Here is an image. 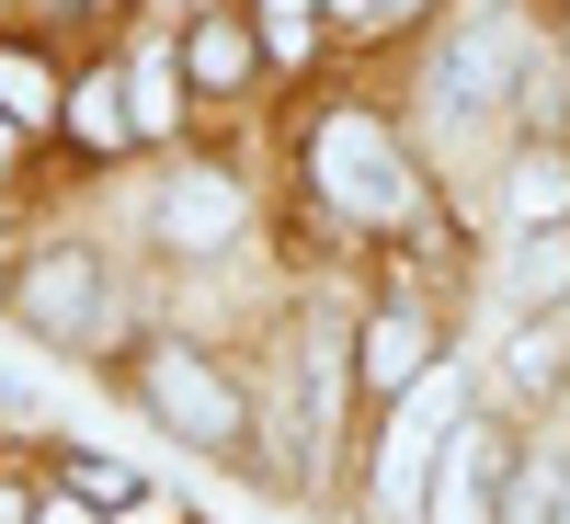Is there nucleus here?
<instances>
[{
	"instance_id": "14",
	"label": "nucleus",
	"mask_w": 570,
	"mask_h": 524,
	"mask_svg": "<svg viewBox=\"0 0 570 524\" xmlns=\"http://www.w3.org/2000/svg\"><path fill=\"white\" fill-rule=\"evenodd\" d=\"M502 365H513V388H537V399L559 388V343H548V330H525V343H513Z\"/></svg>"
},
{
	"instance_id": "6",
	"label": "nucleus",
	"mask_w": 570,
	"mask_h": 524,
	"mask_svg": "<svg viewBox=\"0 0 570 524\" xmlns=\"http://www.w3.org/2000/svg\"><path fill=\"white\" fill-rule=\"evenodd\" d=\"M445 434H456V399H445V388H422V399L400 411V434H389V467H376V491H389V502H422V491H434Z\"/></svg>"
},
{
	"instance_id": "20",
	"label": "nucleus",
	"mask_w": 570,
	"mask_h": 524,
	"mask_svg": "<svg viewBox=\"0 0 570 524\" xmlns=\"http://www.w3.org/2000/svg\"><path fill=\"white\" fill-rule=\"evenodd\" d=\"M35 524H91V502H58V513H35Z\"/></svg>"
},
{
	"instance_id": "21",
	"label": "nucleus",
	"mask_w": 570,
	"mask_h": 524,
	"mask_svg": "<svg viewBox=\"0 0 570 524\" xmlns=\"http://www.w3.org/2000/svg\"><path fill=\"white\" fill-rule=\"evenodd\" d=\"M0 524H35V513H23V502H12V491H0Z\"/></svg>"
},
{
	"instance_id": "7",
	"label": "nucleus",
	"mask_w": 570,
	"mask_h": 524,
	"mask_svg": "<svg viewBox=\"0 0 570 524\" xmlns=\"http://www.w3.org/2000/svg\"><path fill=\"white\" fill-rule=\"evenodd\" d=\"M160 240H183V251H217V240H240V195H228L217 171H183L171 195H160Z\"/></svg>"
},
{
	"instance_id": "4",
	"label": "nucleus",
	"mask_w": 570,
	"mask_h": 524,
	"mask_svg": "<svg viewBox=\"0 0 570 524\" xmlns=\"http://www.w3.org/2000/svg\"><path fill=\"white\" fill-rule=\"evenodd\" d=\"M23 319L46 330V343H104V330H115V285L104 274H91V263H35L23 274Z\"/></svg>"
},
{
	"instance_id": "1",
	"label": "nucleus",
	"mask_w": 570,
	"mask_h": 524,
	"mask_svg": "<svg viewBox=\"0 0 570 524\" xmlns=\"http://www.w3.org/2000/svg\"><path fill=\"white\" fill-rule=\"evenodd\" d=\"M308 171H320V195L343 217H365V228H400L411 217V160H400V137L365 126V115H331L308 137Z\"/></svg>"
},
{
	"instance_id": "17",
	"label": "nucleus",
	"mask_w": 570,
	"mask_h": 524,
	"mask_svg": "<svg viewBox=\"0 0 570 524\" xmlns=\"http://www.w3.org/2000/svg\"><path fill=\"white\" fill-rule=\"evenodd\" d=\"M525 285H537V297H548V285H570V251H559V240H525Z\"/></svg>"
},
{
	"instance_id": "13",
	"label": "nucleus",
	"mask_w": 570,
	"mask_h": 524,
	"mask_svg": "<svg viewBox=\"0 0 570 524\" xmlns=\"http://www.w3.org/2000/svg\"><path fill=\"white\" fill-rule=\"evenodd\" d=\"M46 91H58V80H46L35 58H0V115H12V126H35V115H46Z\"/></svg>"
},
{
	"instance_id": "8",
	"label": "nucleus",
	"mask_w": 570,
	"mask_h": 524,
	"mask_svg": "<svg viewBox=\"0 0 570 524\" xmlns=\"http://www.w3.org/2000/svg\"><path fill=\"white\" fill-rule=\"evenodd\" d=\"M422 354H434V330H422L411 308H389V319H365V388H376V399H411V376H422Z\"/></svg>"
},
{
	"instance_id": "9",
	"label": "nucleus",
	"mask_w": 570,
	"mask_h": 524,
	"mask_svg": "<svg viewBox=\"0 0 570 524\" xmlns=\"http://www.w3.org/2000/svg\"><path fill=\"white\" fill-rule=\"evenodd\" d=\"M513 217H525V228H559V217H570V160H559V149L513 160Z\"/></svg>"
},
{
	"instance_id": "22",
	"label": "nucleus",
	"mask_w": 570,
	"mask_h": 524,
	"mask_svg": "<svg viewBox=\"0 0 570 524\" xmlns=\"http://www.w3.org/2000/svg\"><path fill=\"white\" fill-rule=\"evenodd\" d=\"M0 160H12V115H0Z\"/></svg>"
},
{
	"instance_id": "18",
	"label": "nucleus",
	"mask_w": 570,
	"mask_h": 524,
	"mask_svg": "<svg viewBox=\"0 0 570 524\" xmlns=\"http://www.w3.org/2000/svg\"><path fill=\"white\" fill-rule=\"evenodd\" d=\"M126 91H137V137H149V126H171V91H160V69H137Z\"/></svg>"
},
{
	"instance_id": "12",
	"label": "nucleus",
	"mask_w": 570,
	"mask_h": 524,
	"mask_svg": "<svg viewBox=\"0 0 570 524\" xmlns=\"http://www.w3.org/2000/svg\"><path fill=\"white\" fill-rule=\"evenodd\" d=\"M548 513H570V467H548V456H537L525 479L502 491V524H548Z\"/></svg>"
},
{
	"instance_id": "16",
	"label": "nucleus",
	"mask_w": 570,
	"mask_h": 524,
	"mask_svg": "<svg viewBox=\"0 0 570 524\" xmlns=\"http://www.w3.org/2000/svg\"><path fill=\"white\" fill-rule=\"evenodd\" d=\"M331 12L365 23V34H389V23H411V12H422V0H331Z\"/></svg>"
},
{
	"instance_id": "19",
	"label": "nucleus",
	"mask_w": 570,
	"mask_h": 524,
	"mask_svg": "<svg viewBox=\"0 0 570 524\" xmlns=\"http://www.w3.org/2000/svg\"><path fill=\"white\" fill-rule=\"evenodd\" d=\"M80 502H104V513H115V502H137V479H126V467H80Z\"/></svg>"
},
{
	"instance_id": "10",
	"label": "nucleus",
	"mask_w": 570,
	"mask_h": 524,
	"mask_svg": "<svg viewBox=\"0 0 570 524\" xmlns=\"http://www.w3.org/2000/svg\"><path fill=\"white\" fill-rule=\"evenodd\" d=\"M69 137L80 149H115V137H137V103H115V80H80L69 91Z\"/></svg>"
},
{
	"instance_id": "3",
	"label": "nucleus",
	"mask_w": 570,
	"mask_h": 524,
	"mask_svg": "<svg viewBox=\"0 0 570 524\" xmlns=\"http://www.w3.org/2000/svg\"><path fill=\"white\" fill-rule=\"evenodd\" d=\"M513 69H525V23H513V12H480V23L445 46L434 103H445V115H491L502 91H513Z\"/></svg>"
},
{
	"instance_id": "2",
	"label": "nucleus",
	"mask_w": 570,
	"mask_h": 524,
	"mask_svg": "<svg viewBox=\"0 0 570 524\" xmlns=\"http://www.w3.org/2000/svg\"><path fill=\"white\" fill-rule=\"evenodd\" d=\"M502 467H513V445L491 434V422H456L445 456H434L422 513H434V524H502Z\"/></svg>"
},
{
	"instance_id": "5",
	"label": "nucleus",
	"mask_w": 570,
	"mask_h": 524,
	"mask_svg": "<svg viewBox=\"0 0 570 524\" xmlns=\"http://www.w3.org/2000/svg\"><path fill=\"white\" fill-rule=\"evenodd\" d=\"M149 411L171 434H195V445H240V399H228V376L195 365V354H149Z\"/></svg>"
},
{
	"instance_id": "15",
	"label": "nucleus",
	"mask_w": 570,
	"mask_h": 524,
	"mask_svg": "<svg viewBox=\"0 0 570 524\" xmlns=\"http://www.w3.org/2000/svg\"><path fill=\"white\" fill-rule=\"evenodd\" d=\"M263 46L274 58H308V0H263Z\"/></svg>"
},
{
	"instance_id": "11",
	"label": "nucleus",
	"mask_w": 570,
	"mask_h": 524,
	"mask_svg": "<svg viewBox=\"0 0 570 524\" xmlns=\"http://www.w3.org/2000/svg\"><path fill=\"white\" fill-rule=\"evenodd\" d=\"M183 69H195L206 91H240V69H252V34H228V23H195V46H183Z\"/></svg>"
}]
</instances>
